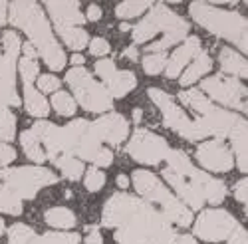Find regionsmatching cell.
I'll return each mask as SVG.
<instances>
[{
    "mask_svg": "<svg viewBox=\"0 0 248 244\" xmlns=\"http://www.w3.org/2000/svg\"><path fill=\"white\" fill-rule=\"evenodd\" d=\"M101 225L115 229L117 244H175L171 220L153 205L125 193L111 195L103 205Z\"/></svg>",
    "mask_w": 248,
    "mask_h": 244,
    "instance_id": "obj_1",
    "label": "cell"
},
{
    "mask_svg": "<svg viewBox=\"0 0 248 244\" xmlns=\"http://www.w3.org/2000/svg\"><path fill=\"white\" fill-rule=\"evenodd\" d=\"M8 20L20 30H24L30 38V44L40 54V58L46 62V66L54 72L64 70L68 58L54 38L50 22L42 10V6L36 2H12L8 6Z\"/></svg>",
    "mask_w": 248,
    "mask_h": 244,
    "instance_id": "obj_2",
    "label": "cell"
},
{
    "mask_svg": "<svg viewBox=\"0 0 248 244\" xmlns=\"http://www.w3.org/2000/svg\"><path fill=\"white\" fill-rule=\"evenodd\" d=\"M159 32H163V38L149 44L147 54H159L183 42L189 36V22L183 20L179 14H175L173 10H169L165 4H151L149 14L133 28L131 36L135 44H145Z\"/></svg>",
    "mask_w": 248,
    "mask_h": 244,
    "instance_id": "obj_3",
    "label": "cell"
},
{
    "mask_svg": "<svg viewBox=\"0 0 248 244\" xmlns=\"http://www.w3.org/2000/svg\"><path fill=\"white\" fill-rule=\"evenodd\" d=\"M189 12L193 20L202 26L204 30H209L211 34L224 38L232 42L238 50L246 54L248 50V24L246 18L240 12L234 10H224L206 2H193L189 6Z\"/></svg>",
    "mask_w": 248,
    "mask_h": 244,
    "instance_id": "obj_4",
    "label": "cell"
},
{
    "mask_svg": "<svg viewBox=\"0 0 248 244\" xmlns=\"http://www.w3.org/2000/svg\"><path fill=\"white\" fill-rule=\"evenodd\" d=\"M133 187L141 195L143 200H147L149 205H153L159 213H163L171 222L179 225L181 229L193 225V213L187 209V205H183L181 198H177L167 187L159 181L157 175L149 171H133Z\"/></svg>",
    "mask_w": 248,
    "mask_h": 244,
    "instance_id": "obj_5",
    "label": "cell"
},
{
    "mask_svg": "<svg viewBox=\"0 0 248 244\" xmlns=\"http://www.w3.org/2000/svg\"><path fill=\"white\" fill-rule=\"evenodd\" d=\"M60 177L54 175V171L46 167H4L0 169V183L20 200H30L36 197L38 191H42L44 187L56 185Z\"/></svg>",
    "mask_w": 248,
    "mask_h": 244,
    "instance_id": "obj_6",
    "label": "cell"
},
{
    "mask_svg": "<svg viewBox=\"0 0 248 244\" xmlns=\"http://www.w3.org/2000/svg\"><path fill=\"white\" fill-rule=\"evenodd\" d=\"M167 167L173 169L175 173L183 175V177H187L191 183H193V187L201 193V197L204 198V202H211V205H220V202L224 200L226 197V185L222 181L211 177V175H206L199 169L193 167V163L191 159L187 157V153L181 151V149H171L169 155H167Z\"/></svg>",
    "mask_w": 248,
    "mask_h": 244,
    "instance_id": "obj_7",
    "label": "cell"
},
{
    "mask_svg": "<svg viewBox=\"0 0 248 244\" xmlns=\"http://www.w3.org/2000/svg\"><path fill=\"white\" fill-rule=\"evenodd\" d=\"M66 84L74 92V97L86 111L106 113L111 109L113 99L109 97L106 86L93 79V76L86 68H72L66 74Z\"/></svg>",
    "mask_w": 248,
    "mask_h": 244,
    "instance_id": "obj_8",
    "label": "cell"
},
{
    "mask_svg": "<svg viewBox=\"0 0 248 244\" xmlns=\"http://www.w3.org/2000/svg\"><path fill=\"white\" fill-rule=\"evenodd\" d=\"M147 95L151 97L153 104L161 109L163 113V123L169 129H173L175 133H179L181 137H185L187 141H201L204 137H209V133L204 131L202 123L199 119H189L187 113H185L177 104L175 99L163 90L151 88L147 90Z\"/></svg>",
    "mask_w": 248,
    "mask_h": 244,
    "instance_id": "obj_9",
    "label": "cell"
},
{
    "mask_svg": "<svg viewBox=\"0 0 248 244\" xmlns=\"http://www.w3.org/2000/svg\"><path fill=\"white\" fill-rule=\"evenodd\" d=\"M201 92L209 95V99L218 101V104L236 109V111H244L246 113V86L240 79L224 76V74H217L201 81Z\"/></svg>",
    "mask_w": 248,
    "mask_h": 244,
    "instance_id": "obj_10",
    "label": "cell"
},
{
    "mask_svg": "<svg viewBox=\"0 0 248 244\" xmlns=\"http://www.w3.org/2000/svg\"><path fill=\"white\" fill-rule=\"evenodd\" d=\"M238 220L226 211L206 209L199 214L197 222H193V232L197 238L204 242H220L229 240V236L236 230Z\"/></svg>",
    "mask_w": 248,
    "mask_h": 244,
    "instance_id": "obj_11",
    "label": "cell"
},
{
    "mask_svg": "<svg viewBox=\"0 0 248 244\" xmlns=\"http://www.w3.org/2000/svg\"><path fill=\"white\" fill-rule=\"evenodd\" d=\"M169 151L171 147L167 139L147 129H137L127 143V155L143 165H157V163L167 159Z\"/></svg>",
    "mask_w": 248,
    "mask_h": 244,
    "instance_id": "obj_12",
    "label": "cell"
},
{
    "mask_svg": "<svg viewBox=\"0 0 248 244\" xmlns=\"http://www.w3.org/2000/svg\"><path fill=\"white\" fill-rule=\"evenodd\" d=\"M201 123H202V127H204V131L209 133V137H213V139H226L231 133H232V129L240 123V121L244 119L242 115H238V113H232V111H229V109H222V107H218V106H215L213 101L209 99L206 104L202 106V109L199 111V117H197Z\"/></svg>",
    "mask_w": 248,
    "mask_h": 244,
    "instance_id": "obj_13",
    "label": "cell"
},
{
    "mask_svg": "<svg viewBox=\"0 0 248 244\" xmlns=\"http://www.w3.org/2000/svg\"><path fill=\"white\" fill-rule=\"evenodd\" d=\"M199 165L213 173H229L234 167V155L222 139L204 141L197 147Z\"/></svg>",
    "mask_w": 248,
    "mask_h": 244,
    "instance_id": "obj_14",
    "label": "cell"
},
{
    "mask_svg": "<svg viewBox=\"0 0 248 244\" xmlns=\"http://www.w3.org/2000/svg\"><path fill=\"white\" fill-rule=\"evenodd\" d=\"M79 240L81 238L76 232L38 234L22 222H16L8 229V244H79Z\"/></svg>",
    "mask_w": 248,
    "mask_h": 244,
    "instance_id": "obj_15",
    "label": "cell"
},
{
    "mask_svg": "<svg viewBox=\"0 0 248 244\" xmlns=\"http://www.w3.org/2000/svg\"><path fill=\"white\" fill-rule=\"evenodd\" d=\"M92 125L99 137V141H106L109 145H119L129 135V121L119 113H108L99 119L92 121Z\"/></svg>",
    "mask_w": 248,
    "mask_h": 244,
    "instance_id": "obj_16",
    "label": "cell"
},
{
    "mask_svg": "<svg viewBox=\"0 0 248 244\" xmlns=\"http://www.w3.org/2000/svg\"><path fill=\"white\" fill-rule=\"evenodd\" d=\"M46 10H48L50 18L54 20L56 30L70 28V26H81L86 22V16L79 8V2H76V0H70V2H54V0H48Z\"/></svg>",
    "mask_w": 248,
    "mask_h": 244,
    "instance_id": "obj_17",
    "label": "cell"
},
{
    "mask_svg": "<svg viewBox=\"0 0 248 244\" xmlns=\"http://www.w3.org/2000/svg\"><path fill=\"white\" fill-rule=\"evenodd\" d=\"M201 52V40L197 36H187L183 44L173 52L171 58H167L165 64V76L167 77H179L181 72L189 66V62Z\"/></svg>",
    "mask_w": 248,
    "mask_h": 244,
    "instance_id": "obj_18",
    "label": "cell"
},
{
    "mask_svg": "<svg viewBox=\"0 0 248 244\" xmlns=\"http://www.w3.org/2000/svg\"><path fill=\"white\" fill-rule=\"evenodd\" d=\"M163 177L169 181V185H171V187L177 191V195L183 198V200H181L183 205L187 202L189 209H202V207H204V198L201 197V193L193 187V183H191L187 177L175 173V171L169 169V167L163 169Z\"/></svg>",
    "mask_w": 248,
    "mask_h": 244,
    "instance_id": "obj_19",
    "label": "cell"
},
{
    "mask_svg": "<svg viewBox=\"0 0 248 244\" xmlns=\"http://www.w3.org/2000/svg\"><path fill=\"white\" fill-rule=\"evenodd\" d=\"M229 139H231V145H232L231 151L234 155L236 167L240 169V173H246L248 171V125H246V119H242L232 129Z\"/></svg>",
    "mask_w": 248,
    "mask_h": 244,
    "instance_id": "obj_20",
    "label": "cell"
},
{
    "mask_svg": "<svg viewBox=\"0 0 248 244\" xmlns=\"http://www.w3.org/2000/svg\"><path fill=\"white\" fill-rule=\"evenodd\" d=\"M218 64L224 72V76H231V77H246L248 76V64H246V58L231 48H222L218 54Z\"/></svg>",
    "mask_w": 248,
    "mask_h": 244,
    "instance_id": "obj_21",
    "label": "cell"
},
{
    "mask_svg": "<svg viewBox=\"0 0 248 244\" xmlns=\"http://www.w3.org/2000/svg\"><path fill=\"white\" fill-rule=\"evenodd\" d=\"M135 86H137V77H135L133 72H129V70H117L113 74V77L106 84V90H108L111 99L113 97L121 99V97H125Z\"/></svg>",
    "mask_w": 248,
    "mask_h": 244,
    "instance_id": "obj_22",
    "label": "cell"
},
{
    "mask_svg": "<svg viewBox=\"0 0 248 244\" xmlns=\"http://www.w3.org/2000/svg\"><path fill=\"white\" fill-rule=\"evenodd\" d=\"M211 68H213L211 56L206 54L204 50H201V52L191 60V66H187L185 74L181 76V86H191V84H195V81L201 79L206 72H211Z\"/></svg>",
    "mask_w": 248,
    "mask_h": 244,
    "instance_id": "obj_23",
    "label": "cell"
},
{
    "mask_svg": "<svg viewBox=\"0 0 248 244\" xmlns=\"http://www.w3.org/2000/svg\"><path fill=\"white\" fill-rule=\"evenodd\" d=\"M24 109L34 117H46L50 113L46 97L34 90V86H24Z\"/></svg>",
    "mask_w": 248,
    "mask_h": 244,
    "instance_id": "obj_24",
    "label": "cell"
},
{
    "mask_svg": "<svg viewBox=\"0 0 248 244\" xmlns=\"http://www.w3.org/2000/svg\"><path fill=\"white\" fill-rule=\"evenodd\" d=\"M20 145H22V149H24V155L30 161H34L36 165H42L44 161H48L42 143H40V139L32 133V129L22 131V135H20Z\"/></svg>",
    "mask_w": 248,
    "mask_h": 244,
    "instance_id": "obj_25",
    "label": "cell"
},
{
    "mask_svg": "<svg viewBox=\"0 0 248 244\" xmlns=\"http://www.w3.org/2000/svg\"><path fill=\"white\" fill-rule=\"evenodd\" d=\"M44 220H46V225L52 227V229H74L76 227V214L66 209V207H52L46 211L44 214Z\"/></svg>",
    "mask_w": 248,
    "mask_h": 244,
    "instance_id": "obj_26",
    "label": "cell"
},
{
    "mask_svg": "<svg viewBox=\"0 0 248 244\" xmlns=\"http://www.w3.org/2000/svg\"><path fill=\"white\" fill-rule=\"evenodd\" d=\"M56 32L60 34V38L64 40V44H66L70 50H81V48H86V44L90 42V36H88L86 28H81V26L58 28Z\"/></svg>",
    "mask_w": 248,
    "mask_h": 244,
    "instance_id": "obj_27",
    "label": "cell"
},
{
    "mask_svg": "<svg viewBox=\"0 0 248 244\" xmlns=\"http://www.w3.org/2000/svg\"><path fill=\"white\" fill-rule=\"evenodd\" d=\"M54 165L60 169L62 177L68 181H78L81 175H84V163H81L78 157H58L54 161Z\"/></svg>",
    "mask_w": 248,
    "mask_h": 244,
    "instance_id": "obj_28",
    "label": "cell"
},
{
    "mask_svg": "<svg viewBox=\"0 0 248 244\" xmlns=\"http://www.w3.org/2000/svg\"><path fill=\"white\" fill-rule=\"evenodd\" d=\"M151 8V2L147 0H133V2H121L119 6H115V16L121 20H129V18H137L143 12H147Z\"/></svg>",
    "mask_w": 248,
    "mask_h": 244,
    "instance_id": "obj_29",
    "label": "cell"
},
{
    "mask_svg": "<svg viewBox=\"0 0 248 244\" xmlns=\"http://www.w3.org/2000/svg\"><path fill=\"white\" fill-rule=\"evenodd\" d=\"M0 211L6 213V214H22L24 207H22V200H20L18 197H14L2 183H0Z\"/></svg>",
    "mask_w": 248,
    "mask_h": 244,
    "instance_id": "obj_30",
    "label": "cell"
},
{
    "mask_svg": "<svg viewBox=\"0 0 248 244\" xmlns=\"http://www.w3.org/2000/svg\"><path fill=\"white\" fill-rule=\"evenodd\" d=\"M52 107L62 115V117H72L78 109L76 99L68 92H56L52 97Z\"/></svg>",
    "mask_w": 248,
    "mask_h": 244,
    "instance_id": "obj_31",
    "label": "cell"
},
{
    "mask_svg": "<svg viewBox=\"0 0 248 244\" xmlns=\"http://www.w3.org/2000/svg\"><path fill=\"white\" fill-rule=\"evenodd\" d=\"M16 137V117L10 109L0 111V141L2 143H10Z\"/></svg>",
    "mask_w": 248,
    "mask_h": 244,
    "instance_id": "obj_32",
    "label": "cell"
},
{
    "mask_svg": "<svg viewBox=\"0 0 248 244\" xmlns=\"http://www.w3.org/2000/svg\"><path fill=\"white\" fill-rule=\"evenodd\" d=\"M165 64H167V54L165 52H159V54H147L145 58L141 60V66H143V72L147 76H157L165 70Z\"/></svg>",
    "mask_w": 248,
    "mask_h": 244,
    "instance_id": "obj_33",
    "label": "cell"
},
{
    "mask_svg": "<svg viewBox=\"0 0 248 244\" xmlns=\"http://www.w3.org/2000/svg\"><path fill=\"white\" fill-rule=\"evenodd\" d=\"M84 185L90 193H97L106 187V173L97 167H90L86 171V179H84Z\"/></svg>",
    "mask_w": 248,
    "mask_h": 244,
    "instance_id": "obj_34",
    "label": "cell"
},
{
    "mask_svg": "<svg viewBox=\"0 0 248 244\" xmlns=\"http://www.w3.org/2000/svg\"><path fill=\"white\" fill-rule=\"evenodd\" d=\"M38 60H30V58H24L18 62V70L22 74V79H24V86H34V79L38 77Z\"/></svg>",
    "mask_w": 248,
    "mask_h": 244,
    "instance_id": "obj_35",
    "label": "cell"
},
{
    "mask_svg": "<svg viewBox=\"0 0 248 244\" xmlns=\"http://www.w3.org/2000/svg\"><path fill=\"white\" fill-rule=\"evenodd\" d=\"M60 84H62V81L56 76H52V74H46V76H40L38 77L40 93H56L60 90Z\"/></svg>",
    "mask_w": 248,
    "mask_h": 244,
    "instance_id": "obj_36",
    "label": "cell"
},
{
    "mask_svg": "<svg viewBox=\"0 0 248 244\" xmlns=\"http://www.w3.org/2000/svg\"><path fill=\"white\" fill-rule=\"evenodd\" d=\"M115 72H117V68H115V64L111 62V60H99V62H95V74L106 81V84L113 77Z\"/></svg>",
    "mask_w": 248,
    "mask_h": 244,
    "instance_id": "obj_37",
    "label": "cell"
},
{
    "mask_svg": "<svg viewBox=\"0 0 248 244\" xmlns=\"http://www.w3.org/2000/svg\"><path fill=\"white\" fill-rule=\"evenodd\" d=\"M93 167H97V169H101V167H109L111 163H113V153L109 151V149H106V147H101L97 153H95V157H93Z\"/></svg>",
    "mask_w": 248,
    "mask_h": 244,
    "instance_id": "obj_38",
    "label": "cell"
},
{
    "mask_svg": "<svg viewBox=\"0 0 248 244\" xmlns=\"http://www.w3.org/2000/svg\"><path fill=\"white\" fill-rule=\"evenodd\" d=\"M109 50H111V46H109V42L106 38H93L90 42V52L93 56H108Z\"/></svg>",
    "mask_w": 248,
    "mask_h": 244,
    "instance_id": "obj_39",
    "label": "cell"
},
{
    "mask_svg": "<svg viewBox=\"0 0 248 244\" xmlns=\"http://www.w3.org/2000/svg\"><path fill=\"white\" fill-rule=\"evenodd\" d=\"M14 159H16V151L10 145H6V143L0 141V169H4L6 165H10Z\"/></svg>",
    "mask_w": 248,
    "mask_h": 244,
    "instance_id": "obj_40",
    "label": "cell"
},
{
    "mask_svg": "<svg viewBox=\"0 0 248 244\" xmlns=\"http://www.w3.org/2000/svg\"><path fill=\"white\" fill-rule=\"evenodd\" d=\"M234 198L240 202V205L246 207V200H248V181H246V177L240 179L234 185Z\"/></svg>",
    "mask_w": 248,
    "mask_h": 244,
    "instance_id": "obj_41",
    "label": "cell"
},
{
    "mask_svg": "<svg viewBox=\"0 0 248 244\" xmlns=\"http://www.w3.org/2000/svg\"><path fill=\"white\" fill-rule=\"evenodd\" d=\"M246 238H248L246 230H244V229L238 225V227H236V230H234V232L229 236V244H248V242H246Z\"/></svg>",
    "mask_w": 248,
    "mask_h": 244,
    "instance_id": "obj_42",
    "label": "cell"
},
{
    "mask_svg": "<svg viewBox=\"0 0 248 244\" xmlns=\"http://www.w3.org/2000/svg\"><path fill=\"white\" fill-rule=\"evenodd\" d=\"M101 14H103V12H101V8H99L97 4H90V6H88V12H86L84 16L90 20V22H97V20L101 18Z\"/></svg>",
    "mask_w": 248,
    "mask_h": 244,
    "instance_id": "obj_43",
    "label": "cell"
},
{
    "mask_svg": "<svg viewBox=\"0 0 248 244\" xmlns=\"http://www.w3.org/2000/svg\"><path fill=\"white\" fill-rule=\"evenodd\" d=\"M86 244H103V238H101V232L97 227L90 229V234L86 236Z\"/></svg>",
    "mask_w": 248,
    "mask_h": 244,
    "instance_id": "obj_44",
    "label": "cell"
},
{
    "mask_svg": "<svg viewBox=\"0 0 248 244\" xmlns=\"http://www.w3.org/2000/svg\"><path fill=\"white\" fill-rule=\"evenodd\" d=\"M22 52H24V58L38 60V54H36V50L32 48V44H30V42H24V44H22Z\"/></svg>",
    "mask_w": 248,
    "mask_h": 244,
    "instance_id": "obj_45",
    "label": "cell"
},
{
    "mask_svg": "<svg viewBox=\"0 0 248 244\" xmlns=\"http://www.w3.org/2000/svg\"><path fill=\"white\" fill-rule=\"evenodd\" d=\"M8 20V6L6 2H0V26H4Z\"/></svg>",
    "mask_w": 248,
    "mask_h": 244,
    "instance_id": "obj_46",
    "label": "cell"
},
{
    "mask_svg": "<svg viewBox=\"0 0 248 244\" xmlns=\"http://www.w3.org/2000/svg\"><path fill=\"white\" fill-rule=\"evenodd\" d=\"M175 244H197V240L189 234H183V236H177L175 238Z\"/></svg>",
    "mask_w": 248,
    "mask_h": 244,
    "instance_id": "obj_47",
    "label": "cell"
},
{
    "mask_svg": "<svg viewBox=\"0 0 248 244\" xmlns=\"http://www.w3.org/2000/svg\"><path fill=\"white\" fill-rule=\"evenodd\" d=\"M117 187H119V189H127V187H129V179H127V175H123V173L117 175Z\"/></svg>",
    "mask_w": 248,
    "mask_h": 244,
    "instance_id": "obj_48",
    "label": "cell"
},
{
    "mask_svg": "<svg viewBox=\"0 0 248 244\" xmlns=\"http://www.w3.org/2000/svg\"><path fill=\"white\" fill-rule=\"evenodd\" d=\"M84 62H86V58L81 56V54H74V56H72V64H74L76 68H81V64H84Z\"/></svg>",
    "mask_w": 248,
    "mask_h": 244,
    "instance_id": "obj_49",
    "label": "cell"
},
{
    "mask_svg": "<svg viewBox=\"0 0 248 244\" xmlns=\"http://www.w3.org/2000/svg\"><path fill=\"white\" fill-rule=\"evenodd\" d=\"M125 58H129V60H133V62H135V60H137V48L135 46H129L125 50Z\"/></svg>",
    "mask_w": 248,
    "mask_h": 244,
    "instance_id": "obj_50",
    "label": "cell"
},
{
    "mask_svg": "<svg viewBox=\"0 0 248 244\" xmlns=\"http://www.w3.org/2000/svg\"><path fill=\"white\" fill-rule=\"evenodd\" d=\"M4 232H6V225H4V220L0 218V236H2Z\"/></svg>",
    "mask_w": 248,
    "mask_h": 244,
    "instance_id": "obj_51",
    "label": "cell"
},
{
    "mask_svg": "<svg viewBox=\"0 0 248 244\" xmlns=\"http://www.w3.org/2000/svg\"><path fill=\"white\" fill-rule=\"evenodd\" d=\"M133 117H135V121H139L141 119V109H135L133 111Z\"/></svg>",
    "mask_w": 248,
    "mask_h": 244,
    "instance_id": "obj_52",
    "label": "cell"
},
{
    "mask_svg": "<svg viewBox=\"0 0 248 244\" xmlns=\"http://www.w3.org/2000/svg\"><path fill=\"white\" fill-rule=\"evenodd\" d=\"M0 56H2V46H0Z\"/></svg>",
    "mask_w": 248,
    "mask_h": 244,
    "instance_id": "obj_53",
    "label": "cell"
}]
</instances>
